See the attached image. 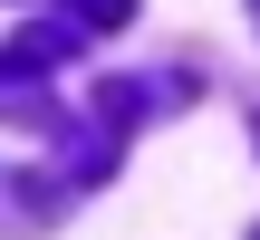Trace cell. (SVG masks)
Masks as SVG:
<instances>
[{"label": "cell", "instance_id": "obj_1", "mask_svg": "<svg viewBox=\"0 0 260 240\" xmlns=\"http://www.w3.org/2000/svg\"><path fill=\"white\" fill-rule=\"evenodd\" d=\"M0 115H10V125H58V106H48V77H29L10 48H0Z\"/></svg>", "mask_w": 260, "mask_h": 240}, {"label": "cell", "instance_id": "obj_2", "mask_svg": "<svg viewBox=\"0 0 260 240\" xmlns=\"http://www.w3.org/2000/svg\"><path fill=\"white\" fill-rule=\"evenodd\" d=\"M68 10H77L87 29H125V19H135V0H68Z\"/></svg>", "mask_w": 260, "mask_h": 240}, {"label": "cell", "instance_id": "obj_3", "mask_svg": "<svg viewBox=\"0 0 260 240\" xmlns=\"http://www.w3.org/2000/svg\"><path fill=\"white\" fill-rule=\"evenodd\" d=\"M251 19H260V0H251Z\"/></svg>", "mask_w": 260, "mask_h": 240}, {"label": "cell", "instance_id": "obj_4", "mask_svg": "<svg viewBox=\"0 0 260 240\" xmlns=\"http://www.w3.org/2000/svg\"><path fill=\"white\" fill-rule=\"evenodd\" d=\"M251 240H260V231H251Z\"/></svg>", "mask_w": 260, "mask_h": 240}]
</instances>
